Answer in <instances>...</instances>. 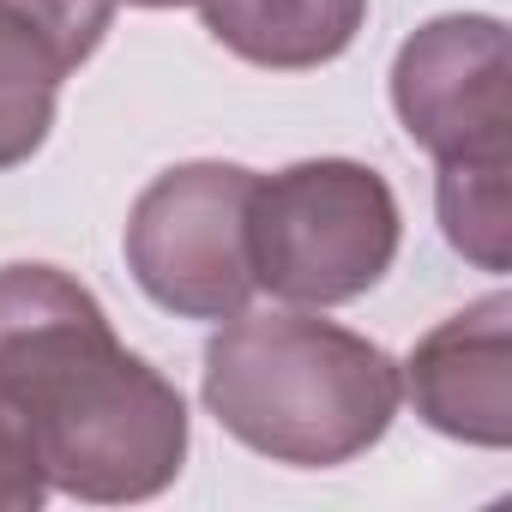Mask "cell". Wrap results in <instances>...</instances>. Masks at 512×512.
Here are the masks:
<instances>
[{
	"instance_id": "obj_1",
	"label": "cell",
	"mask_w": 512,
	"mask_h": 512,
	"mask_svg": "<svg viewBox=\"0 0 512 512\" xmlns=\"http://www.w3.org/2000/svg\"><path fill=\"white\" fill-rule=\"evenodd\" d=\"M0 398L25 410L49 488L115 506L181 476V392L121 350L97 296L55 266H0Z\"/></svg>"
},
{
	"instance_id": "obj_2",
	"label": "cell",
	"mask_w": 512,
	"mask_h": 512,
	"mask_svg": "<svg viewBox=\"0 0 512 512\" xmlns=\"http://www.w3.org/2000/svg\"><path fill=\"white\" fill-rule=\"evenodd\" d=\"M398 362L308 314H235L205 350V410L260 458L332 470L398 416Z\"/></svg>"
},
{
	"instance_id": "obj_3",
	"label": "cell",
	"mask_w": 512,
	"mask_h": 512,
	"mask_svg": "<svg viewBox=\"0 0 512 512\" xmlns=\"http://www.w3.org/2000/svg\"><path fill=\"white\" fill-rule=\"evenodd\" d=\"M398 260V199L368 163L320 157L284 175H253L247 266L253 290L302 308L368 296Z\"/></svg>"
},
{
	"instance_id": "obj_4",
	"label": "cell",
	"mask_w": 512,
	"mask_h": 512,
	"mask_svg": "<svg viewBox=\"0 0 512 512\" xmlns=\"http://www.w3.org/2000/svg\"><path fill=\"white\" fill-rule=\"evenodd\" d=\"M247 193L253 175L235 163H181L133 199L127 266L157 308L181 320H235L247 308Z\"/></svg>"
},
{
	"instance_id": "obj_5",
	"label": "cell",
	"mask_w": 512,
	"mask_h": 512,
	"mask_svg": "<svg viewBox=\"0 0 512 512\" xmlns=\"http://www.w3.org/2000/svg\"><path fill=\"white\" fill-rule=\"evenodd\" d=\"M392 109L404 133L446 163H512V61L506 25L452 13L422 25L392 61Z\"/></svg>"
},
{
	"instance_id": "obj_6",
	"label": "cell",
	"mask_w": 512,
	"mask_h": 512,
	"mask_svg": "<svg viewBox=\"0 0 512 512\" xmlns=\"http://www.w3.org/2000/svg\"><path fill=\"white\" fill-rule=\"evenodd\" d=\"M410 404L428 428L500 452L512 440V302L482 296L410 350Z\"/></svg>"
},
{
	"instance_id": "obj_7",
	"label": "cell",
	"mask_w": 512,
	"mask_h": 512,
	"mask_svg": "<svg viewBox=\"0 0 512 512\" xmlns=\"http://www.w3.org/2000/svg\"><path fill=\"white\" fill-rule=\"evenodd\" d=\"M115 0H0V169L55 127V91L109 37Z\"/></svg>"
},
{
	"instance_id": "obj_8",
	"label": "cell",
	"mask_w": 512,
	"mask_h": 512,
	"mask_svg": "<svg viewBox=\"0 0 512 512\" xmlns=\"http://www.w3.org/2000/svg\"><path fill=\"white\" fill-rule=\"evenodd\" d=\"M199 13L229 55L272 73H302L356 43L368 0H199Z\"/></svg>"
},
{
	"instance_id": "obj_9",
	"label": "cell",
	"mask_w": 512,
	"mask_h": 512,
	"mask_svg": "<svg viewBox=\"0 0 512 512\" xmlns=\"http://www.w3.org/2000/svg\"><path fill=\"white\" fill-rule=\"evenodd\" d=\"M440 229L482 272L512 260V163H446L440 169Z\"/></svg>"
},
{
	"instance_id": "obj_10",
	"label": "cell",
	"mask_w": 512,
	"mask_h": 512,
	"mask_svg": "<svg viewBox=\"0 0 512 512\" xmlns=\"http://www.w3.org/2000/svg\"><path fill=\"white\" fill-rule=\"evenodd\" d=\"M49 500V470L19 404L0 398V512H37Z\"/></svg>"
},
{
	"instance_id": "obj_11",
	"label": "cell",
	"mask_w": 512,
	"mask_h": 512,
	"mask_svg": "<svg viewBox=\"0 0 512 512\" xmlns=\"http://www.w3.org/2000/svg\"><path fill=\"white\" fill-rule=\"evenodd\" d=\"M127 7H187V0H127Z\"/></svg>"
}]
</instances>
